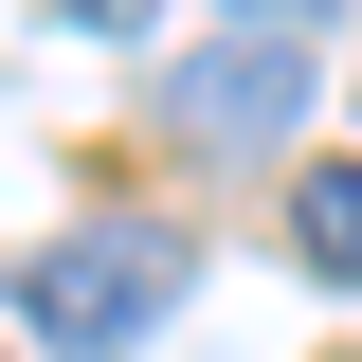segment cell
Masks as SVG:
<instances>
[{
    "label": "cell",
    "mask_w": 362,
    "mask_h": 362,
    "mask_svg": "<svg viewBox=\"0 0 362 362\" xmlns=\"http://www.w3.org/2000/svg\"><path fill=\"white\" fill-rule=\"evenodd\" d=\"M235 18H290V37H308V18H326V0H235Z\"/></svg>",
    "instance_id": "obj_5"
},
{
    "label": "cell",
    "mask_w": 362,
    "mask_h": 362,
    "mask_svg": "<svg viewBox=\"0 0 362 362\" xmlns=\"http://www.w3.org/2000/svg\"><path fill=\"white\" fill-rule=\"evenodd\" d=\"M181 272H199V254H181L163 218H90V235H54V254H37V344H73V362H127L145 326L181 308Z\"/></svg>",
    "instance_id": "obj_1"
},
{
    "label": "cell",
    "mask_w": 362,
    "mask_h": 362,
    "mask_svg": "<svg viewBox=\"0 0 362 362\" xmlns=\"http://www.w3.org/2000/svg\"><path fill=\"white\" fill-rule=\"evenodd\" d=\"M54 18H73V37H127V18H145V0H54Z\"/></svg>",
    "instance_id": "obj_4"
},
{
    "label": "cell",
    "mask_w": 362,
    "mask_h": 362,
    "mask_svg": "<svg viewBox=\"0 0 362 362\" xmlns=\"http://www.w3.org/2000/svg\"><path fill=\"white\" fill-rule=\"evenodd\" d=\"M163 127H181V145H272V127H308V37L254 18V37L181 54V73H163Z\"/></svg>",
    "instance_id": "obj_2"
},
{
    "label": "cell",
    "mask_w": 362,
    "mask_h": 362,
    "mask_svg": "<svg viewBox=\"0 0 362 362\" xmlns=\"http://www.w3.org/2000/svg\"><path fill=\"white\" fill-rule=\"evenodd\" d=\"M290 254H308L326 290H362V163H308V181H290Z\"/></svg>",
    "instance_id": "obj_3"
}]
</instances>
